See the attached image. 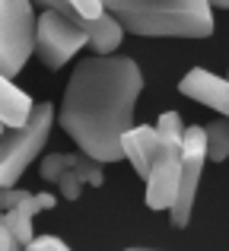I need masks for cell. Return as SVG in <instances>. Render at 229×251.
I'll return each mask as SVG.
<instances>
[{
	"instance_id": "cell-1",
	"label": "cell",
	"mask_w": 229,
	"mask_h": 251,
	"mask_svg": "<svg viewBox=\"0 0 229 251\" xmlns=\"http://www.w3.org/2000/svg\"><path fill=\"white\" fill-rule=\"evenodd\" d=\"M143 70L130 57H86L70 74L61 99V127L93 162H118L121 134L134 127Z\"/></svg>"
},
{
	"instance_id": "cell-2",
	"label": "cell",
	"mask_w": 229,
	"mask_h": 251,
	"mask_svg": "<svg viewBox=\"0 0 229 251\" xmlns=\"http://www.w3.org/2000/svg\"><path fill=\"white\" fill-rule=\"evenodd\" d=\"M105 10L134 35L207 38L213 32V10L204 0H108Z\"/></svg>"
},
{
	"instance_id": "cell-3",
	"label": "cell",
	"mask_w": 229,
	"mask_h": 251,
	"mask_svg": "<svg viewBox=\"0 0 229 251\" xmlns=\"http://www.w3.org/2000/svg\"><path fill=\"white\" fill-rule=\"evenodd\" d=\"M51 124H54V105L42 102L32 108L29 121L19 130L0 134V188H16V178L38 159L51 134Z\"/></svg>"
},
{
	"instance_id": "cell-4",
	"label": "cell",
	"mask_w": 229,
	"mask_h": 251,
	"mask_svg": "<svg viewBox=\"0 0 229 251\" xmlns=\"http://www.w3.org/2000/svg\"><path fill=\"white\" fill-rule=\"evenodd\" d=\"M35 54V6L29 0H0V76L13 80Z\"/></svg>"
},
{
	"instance_id": "cell-5",
	"label": "cell",
	"mask_w": 229,
	"mask_h": 251,
	"mask_svg": "<svg viewBox=\"0 0 229 251\" xmlns=\"http://www.w3.org/2000/svg\"><path fill=\"white\" fill-rule=\"evenodd\" d=\"M86 32L64 19L61 13L42 6V16H35V54L48 70H57L70 61L80 48H86Z\"/></svg>"
},
{
	"instance_id": "cell-6",
	"label": "cell",
	"mask_w": 229,
	"mask_h": 251,
	"mask_svg": "<svg viewBox=\"0 0 229 251\" xmlns=\"http://www.w3.org/2000/svg\"><path fill=\"white\" fill-rule=\"evenodd\" d=\"M207 162V150H204V127L191 124L185 127L181 137V172H178V194H175L172 210V223L175 226H188V216L194 210V197H198V184H201V172Z\"/></svg>"
},
{
	"instance_id": "cell-7",
	"label": "cell",
	"mask_w": 229,
	"mask_h": 251,
	"mask_svg": "<svg viewBox=\"0 0 229 251\" xmlns=\"http://www.w3.org/2000/svg\"><path fill=\"white\" fill-rule=\"evenodd\" d=\"M42 178L45 181H54L67 201H76V197H80L83 184L99 188V184L105 181L102 166L93 162L89 156H83V153H48L42 159Z\"/></svg>"
},
{
	"instance_id": "cell-8",
	"label": "cell",
	"mask_w": 229,
	"mask_h": 251,
	"mask_svg": "<svg viewBox=\"0 0 229 251\" xmlns=\"http://www.w3.org/2000/svg\"><path fill=\"white\" fill-rule=\"evenodd\" d=\"M54 203L57 197L51 194H32V191H23V188H0V220L13 232V239L25 248L35 239L32 216L42 213V210H51Z\"/></svg>"
},
{
	"instance_id": "cell-9",
	"label": "cell",
	"mask_w": 229,
	"mask_h": 251,
	"mask_svg": "<svg viewBox=\"0 0 229 251\" xmlns=\"http://www.w3.org/2000/svg\"><path fill=\"white\" fill-rule=\"evenodd\" d=\"M178 172H181V143L162 140L150 162L147 175V207L150 210H169L178 194Z\"/></svg>"
},
{
	"instance_id": "cell-10",
	"label": "cell",
	"mask_w": 229,
	"mask_h": 251,
	"mask_svg": "<svg viewBox=\"0 0 229 251\" xmlns=\"http://www.w3.org/2000/svg\"><path fill=\"white\" fill-rule=\"evenodd\" d=\"M178 89H181V96L194 99V102H201V105H207V108L229 118V80H220L217 74H210L204 67H194L181 76Z\"/></svg>"
},
{
	"instance_id": "cell-11",
	"label": "cell",
	"mask_w": 229,
	"mask_h": 251,
	"mask_svg": "<svg viewBox=\"0 0 229 251\" xmlns=\"http://www.w3.org/2000/svg\"><path fill=\"white\" fill-rule=\"evenodd\" d=\"M156 150H159V134L150 124H140V127H130L121 134V156L130 159V166L143 181L150 175V162H153Z\"/></svg>"
},
{
	"instance_id": "cell-12",
	"label": "cell",
	"mask_w": 229,
	"mask_h": 251,
	"mask_svg": "<svg viewBox=\"0 0 229 251\" xmlns=\"http://www.w3.org/2000/svg\"><path fill=\"white\" fill-rule=\"evenodd\" d=\"M32 108H35V102H32L13 80L0 76V124H3L6 130H19L29 121Z\"/></svg>"
},
{
	"instance_id": "cell-13",
	"label": "cell",
	"mask_w": 229,
	"mask_h": 251,
	"mask_svg": "<svg viewBox=\"0 0 229 251\" xmlns=\"http://www.w3.org/2000/svg\"><path fill=\"white\" fill-rule=\"evenodd\" d=\"M83 32H86V42L96 51V57H112V51H118V45L124 38V29L118 25V19L108 10L102 16H96Z\"/></svg>"
},
{
	"instance_id": "cell-14",
	"label": "cell",
	"mask_w": 229,
	"mask_h": 251,
	"mask_svg": "<svg viewBox=\"0 0 229 251\" xmlns=\"http://www.w3.org/2000/svg\"><path fill=\"white\" fill-rule=\"evenodd\" d=\"M204 150L210 162L229 159V118H223V121L217 118V121H210L204 127Z\"/></svg>"
},
{
	"instance_id": "cell-15",
	"label": "cell",
	"mask_w": 229,
	"mask_h": 251,
	"mask_svg": "<svg viewBox=\"0 0 229 251\" xmlns=\"http://www.w3.org/2000/svg\"><path fill=\"white\" fill-rule=\"evenodd\" d=\"M23 251H70L67 242H61L57 235H35Z\"/></svg>"
},
{
	"instance_id": "cell-16",
	"label": "cell",
	"mask_w": 229,
	"mask_h": 251,
	"mask_svg": "<svg viewBox=\"0 0 229 251\" xmlns=\"http://www.w3.org/2000/svg\"><path fill=\"white\" fill-rule=\"evenodd\" d=\"M0 251H23V245H19V242L13 239V232L3 226V220H0Z\"/></svg>"
},
{
	"instance_id": "cell-17",
	"label": "cell",
	"mask_w": 229,
	"mask_h": 251,
	"mask_svg": "<svg viewBox=\"0 0 229 251\" xmlns=\"http://www.w3.org/2000/svg\"><path fill=\"white\" fill-rule=\"evenodd\" d=\"M124 251H153V248H124Z\"/></svg>"
},
{
	"instance_id": "cell-18",
	"label": "cell",
	"mask_w": 229,
	"mask_h": 251,
	"mask_svg": "<svg viewBox=\"0 0 229 251\" xmlns=\"http://www.w3.org/2000/svg\"><path fill=\"white\" fill-rule=\"evenodd\" d=\"M3 130H6V127H3V124H0V134H3Z\"/></svg>"
}]
</instances>
